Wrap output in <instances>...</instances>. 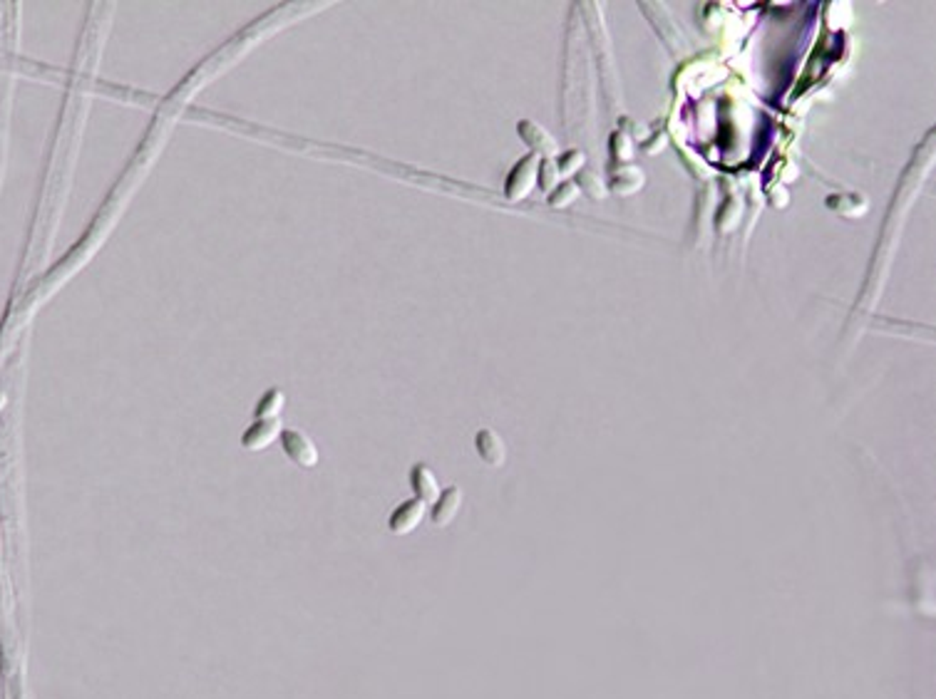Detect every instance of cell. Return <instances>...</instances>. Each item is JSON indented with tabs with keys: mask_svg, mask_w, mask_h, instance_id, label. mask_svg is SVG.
Returning <instances> with one entry per match:
<instances>
[{
	"mask_svg": "<svg viewBox=\"0 0 936 699\" xmlns=\"http://www.w3.org/2000/svg\"><path fill=\"white\" fill-rule=\"evenodd\" d=\"M584 181L589 184V187H584V189L589 191L593 199H603V194H606V191H603L602 181L593 179V174H589V171H586V174H582V184H584Z\"/></svg>",
	"mask_w": 936,
	"mask_h": 699,
	"instance_id": "e0dca14e",
	"label": "cell"
},
{
	"mask_svg": "<svg viewBox=\"0 0 936 699\" xmlns=\"http://www.w3.org/2000/svg\"><path fill=\"white\" fill-rule=\"evenodd\" d=\"M425 513H428V506L420 499L402 501L400 506L392 509L391 519H388V529H391L392 536H408V533H412L420 526Z\"/></svg>",
	"mask_w": 936,
	"mask_h": 699,
	"instance_id": "8992f818",
	"label": "cell"
},
{
	"mask_svg": "<svg viewBox=\"0 0 936 699\" xmlns=\"http://www.w3.org/2000/svg\"><path fill=\"white\" fill-rule=\"evenodd\" d=\"M410 489L415 499H420L425 506H432L439 496V484L435 474L425 464H415L410 469Z\"/></svg>",
	"mask_w": 936,
	"mask_h": 699,
	"instance_id": "30bf717a",
	"label": "cell"
},
{
	"mask_svg": "<svg viewBox=\"0 0 936 699\" xmlns=\"http://www.w3.org/2000/svg\"><path fill=\"white\" fill-rule=\"evenodd\" d=\"M536 164H539L536 154H529V157H525L522 161H516L515 169L509 171V177H507V196H509V199H525L526 194L535 189L536 171H539Z\"/></svg>",
	"mask_w": 936,
	"mask_h": 699,
	"instance_id": "5b68a950",
	"label": "cell"
},
{
	"mask_svg": "<svg viewBox=\"0 0 936 699\" xmlns=\"http://www.w3.org/2000/svg\"><path fill=\"white\" fill-rule=\"evenodd\" d=\"M286 409V392L281 388L266 389L254 407V419H281Z\"/></svg>",
	"mask_w": 936,
	"mask_h": 699,
	"instance_id": "8fae6325",
	"label": "cell"
},
{
	"mask_svg": "<svg viewBox=\"0 0 936 699\" xmlns=\"http://www.w3.org/2000/svg\"><path fill=\"white\" fill-rule=\"evenodd\" d=\"M536 177H539V187L545 191H549L552 187H556V181H559V169H556V161L552 159H546L542 167H539V171H536Z\"/></svg>",
	"mask_w": 936,
	"mask_h": 699,
	"instance_id": "9a60e30c",
	"label": "cell"
},
{
	"mask_svg": "<svg viewBox=\"0 0 936 699\" xmlns=\"http://www.w3.org/2000/svg\"><path fill=\"white\" fill-rule=\"evenodd\" d=\"M579 164H584L582 151H569V154H564L562 159H559L556 169L564 171V174H572L574 169H579Z\"/></svg>",
	"mask_w": 936,
	"mask_h": 699,
	"instance_id": "2e32d148",
	"label": "cell"
},
{
	"mask_svg": "<svg viewBox=\"0 0 936 699\" xmlns=\"http://www.w3.org/2000/svg\"><path fill=\"white\" fill-rule=\"evenodd\" d=\"M18 8L20 5H15V3H0V189H3L5 157H8L13 87H15V75H18Z\"/></svg>",
	"mask_w": 936,
	"mask_h": 699,
	"instance_id": "3957f363",
	"label": "cell"
},
{
	"mask_svg": "<svg viewBox=\"0 0 936 699\" xmlns=\"http://www.w3.org/2000/svg\"><path fill=\"white\" fill-rule=\"evenodd\" d=\"M179 112H182V110H177V107H172V104H167L162 100V110L154 114V120L150 122V127H147V132H144L142 142H140L137 151L132 154V159H130V164L125 167V171L120 174V179H117V184L112 187V191L107 194V199L102 201V206H100V211H97L95 218H92L90 228L82 234V238L72 244V248L60 258L58 263L45 268V273L40 275V278H35L23 293L8 298V308L3 312V318H8V321L20 322V325L30 328V322L35 321V315H38L40 308H43L45 302L53 301L60 288L65 283H70V281L95 258L97 251L102 248V244L110 238V234L115 231L117 221L122 218V214H125L127 206H130V201L134 199L137 189L142 187L144 177L152 171L154 161L162 154L164 144L169 142V137H172L174 132V124L179 120Z\"/></svg>",
	"mask_w": 936,
	"mask_h": 699,
	"instance_id": "7a4b0ae2",
	"label": "cell"
},
{
	"mask_svg": "<svg viewBox=\"0 0 936 699\" xmlns=\"http://www.w3.org/2000/svg\"><path fill=\"white\" fill-rule=\"evenodd\" d=\"M459 506H462V489L459 486H448L445 492H439L438 501L432 503L430 509V521L435 529H445L449 526L455 516L459 513Z\"/></svg>",
	"mask_w": 936,
	"mask_h": 699,
	"instance_id": "ba28073f",
	"label": "cell"
},
{
	"mask_svg": "<svg viewBox=\"0 0 936 699\" xmlns=\"http://www.w3.org/2000/svg\"><path fill=\"white\" fill-rule=\"evenodd\" d=\"M519 134H522V139H525L529 147H535V149L545 151V154H555L556 151L555 139H552L542 127H536V124L522 122L519 124Z\"/></svg>",
	"mask_w": 936,
	"mask_h": 699,
	"instance_id": "7c38bea8",
	"label": "cell"
},
{
	"mask_svg": "<svg viewBox=\"0 0 936 699\" xmlns=\"http://www.w3.org/2000/svg\"><path fill=\"white\" fill-rule=\"evenodd\" d=\"M576 194H579V189H576V184H572V181H569V184H562V187H559V189H556L555 194L549 196V204H552V206H555V208H566V206H569V204H572L574 199H576Z\"/></svg>",
	"mask_w": 936,
	"mask_h": 699,
	"instance_id": "5bb4252c",
	"label": "cell"
},
{
	"mask_svg": "<svg viewBox=\"0 0 936 699\" xmlns=\"http://www.w3.org/2000/svg\"><path fill=\"white\" fill-rule=\"evenodd\" d=\"M281 419H254L249 429L241 435V446L246 452H264L281 436Z\"/></svg>",
	"mask_w": 936,
	"mask_h": 699,
	"instance_id": "52a82bcc",
	"label": "cell"
},
{
	"mask_svg": "<svg viewBox=\"0 0 936 699\" xmlns=\"http://www.w3.org/2000/svg\"><path fill=\"white\" fill-rule=\"evenodd\" d=\"M112 8H115L112 3H92L87 10L85 25H82V33L77 40L75 55H72V65L67 70L65 97L60 104L63 110H60L58 124H55V132L50 139L48 164H45L35 211L30 218L28 241H25V251H23L18 273L13 281L10 298L23 293L35 278L45 273V265L53 255V244L58 236L60 218L65 214L70 184H72V174H75L80 139L85 132L87 114H90L97 65H100L102 50H105L110 20L115 13Z\"/></svg>",
	"mask_w": 936,
	"mask_h": 699,
	"instance_id": "6da1fadb",
	"label": "cell"
},
{
	"mask_svg": "<svg viewBox=\"0 0 936 699\" xmlns=\"http://www.w3.org/2000/svg\"><path fill=\"white\" fill-rule=\"evenodd\" d=\"M613 184H616V191H622V194H631V191L639 189L641 174L636 169H619V174L613 177Z\"/></svg>",
	"mask_w": 936,
	"mask_h": 699,
	"instance_id": "4fadbf2b",
	"label": "cell"
},
{
	"mask_svg": "<svg viewBox=\"0 0 936 699\" xmlns=\"http://www.w3.org/2000/svg\"><path fill=\"white\" fill-rule=\"evenodd\" d=\"M475 449L487 466H502L507 459L505 442L495 429H479L478 436H475Z\"/></svg>",
	"mask_w": 936,
	"mask_h": 699,
	"instance_id": "9c48e42d",
	"label": "cell"
},
{
	"mask_svg": "<svg viewBox=\"0 0 936 699\" xmlns=\"http://www.w3.org/2000/svg\"><path fill=\"white\" fill-rule=\"evenodd\" d=\"M281 449L286 452V456L291 459V464H296L298 469H315L318 462H321V452L311 436L304 432V429H296V426H284L281 429Z\"/></svg>",
	"mask_w": 936,
	"mask_h": 699,
	"instance_id": "277c9868",
	"label": "cell"
}]
</instances>
